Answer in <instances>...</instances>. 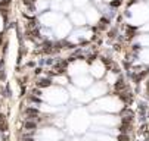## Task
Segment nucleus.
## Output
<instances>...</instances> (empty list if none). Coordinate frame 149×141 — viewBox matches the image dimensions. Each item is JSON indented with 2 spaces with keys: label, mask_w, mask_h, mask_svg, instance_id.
<instances>
[{
  "label": "nucleus",
  "mask_w": 149,
  "mask_h": 141,
  "mask_svg": "<svg viewBox=\"0 0 149 141\" xmlns=\"http://www.w3.org/2000/svg\"><path fill=\"white\" fill-rule=\"evenodd\" d=\"M41 97H43L49 105H56V106L58 105H63L70 98L68 91L63 90V87H58V85L53 87V84L49 88H46V91L43 93Z\"/></svg>",
  "instance_id": "1"
},
{
  "label": "nucleus",
  "mask_w": 149,
  "mask_h": 141,
  "mask_svg": "<svg viewBox=\"0 0 149 141\" xmlns=\"http://www.w3.org/2000/svg\"><path fill=\"white\" fill-rule=\"evenodd\" d=\"M92 38H93L92 28L80 27V28H75L74 31H71V34L67 37V41L71 46H75V44H81V43H87V41H90Z\"/></svg>",
  "instance_id": "2"
},
{
  "label": "nucleus",
  "mask_w": 149,
  "mask_h": 141,
  "mask_svg": "<svg viewBox=\"0 0 149 141\" xmlns=\"http://www.w3.org/2000/svg\"><path fill=\"white\" fill-rule=\"evenodd\" d=\"M89 72V63L84 59H74L68 62V68H67V74L74 78V76H80V75H86Z\"/></svg>",
  "instance_id": "3"
},
{
  "label": "nucleus",
  "mask_w": 149,
  "mask_h": 141,
  "mask_svg": "<svg viewBox=\"0 0 149 141\" xmlns=\"http://www.w3.org/2000/svg\"><path fill=\"white\" fill-rule=\"evenodd\" d=\"M63 19V15L55 10H47L45 13L40 15V21H41V27H46V28H55L61 21Z\"/></svg>",
  "instance_id": "4"
},
{
  "label": "nucleus",
  "mask_w": 149,
  "mask_h": 141,
  "mask_svg": "<svg viewBox=\"0 0 149 141\" xmlns=\"http://www.w3.org/2000/svg\"><path fill=\"white\" fill-rule=\"evenodd\" d=\"M106 65L102 59H95L93 62H90L89 65V72H90V76L92 78H96V79H100L106 75Z\"/></svg>",
  "instance_id": "5"
},
{
  "label": "nucleus",
  "mask_w": 149,
  "mask_h": 141,
  "mask_svg": "<svg viewBox=\"0 0 149 141\" xmlns=\"http://www.w3.org/2000/svg\"><path fill=\"white\" fill-rule=\"evenodd\" d=\"M106 93H108V84L106 83H102V81L93 83L89 87V91L86 93V102H89L92 97H102Z\"/></svg>",
  "instance_id": "6"
},
{
  "label": "nucleus",
  "mask_w": 149,
  "mask_h": 141,
  "mask_svg": "<svg viewBox=\"0 0 149 141\" xmlns=\"http://www.w3.org/2000/svg\"><path fill=\"white\" fill-rule=\"evenodd\" d=\"M71 31H72V24H71V21L70 19H67L65 16H63V19L62 21L53 28V32H55V35L58 37V38H67L70 34H71Z\"/></svg>",
  "instance_id": "7"
},
{
  "label": "nucleus",
  "mask_w": 149,
  "mask_h": 141,
  "mask_svg": "<svg viewBox=\"0 0 149 141\" xmlns=\"http://www.w3.org/2000/svg\"><path fill=\"white\" fill-rule=\"evenodd\" d=\"M83 12H84V15H86L87 24H90V25H97L99 24L102 15H100V12H99V9L96 6H93L90 3V5H87L86 8L83 9Z\"/></svg>",
  "instance_id": "8"
},
{
  "label": "nucleus",
  "mask_w": 149,
  "mask_h": 141,
  "mask_svg": "<svg viewBox=\"0 0 149 141\" xmlns=\"http://www.w3.org/2000/svg\"><path fill=\"white\" fill-rule=\"evenodd\" d=\"M70 21H71L72 25H75V28L86 27V25H87L86 15H84V12L80 10V9H74V10L70 13Z\"/></svg>",
  "instance_id": "9"
},
{
  "label": "nucleus",
  "mask_w": 149,
  "mask_h": 141,
  "mask_svg": "<svg viewBox=\"0 0 149 141\" xmlns=\"http://www.w3.org/2000/svg\"><path fill=\"white\" fill-rule=\"evenodd\" d=\"M62 137V134L55 129V128H45L38 132V140L40 141H58Z\"/></svg>",
  "instance_id": "10"
},
{
  "label": "nucleus",
  "mask_w": 149,
  "mask_h": 141,
  "mask_svg": "<svg viewBox=\"0 0 149 141\" xmlns=\"http://www.w3.org/2000/svg\"><path fill=\"white\" fill-rule=\"evenodd\" d=\"M71 81H72V84L75 85V87H78V88H89L95 81H93V78L90 76V75H80V76H74V78H71Z\"/></svg>",
  "instance_id": "11"
},
{
  "label": "nucleus",
  "mask_w": 149,
  "mask_h": 141,
  "mask_svg": "<svg viewBox=\"0 0 149 141\" xmlns=\"http://www.w3.org/2000/svg\"><path fill=\"white\" fill-rule=\"evenodd\" d=\"M93 120L96 124H99L100 127L102 125L111 127V125H117L118 124V118H115V116H105V115H96V116H93Z\"/></svg>",
  "instance_id": "12"
},
{
  "label": "nucleus",
  "mask_w": 149,
  "mask_h": 141,
  "mask_svg": "<svg viewBox=\"0 0 149 141\" xmlns=\"http://www.w3.org/2000/svg\"><path fill=\"white\" fill-rule=\"evenodd\" d=\"M52 84L58 85V87H67L70 85V78L65 74H59V75H53L52 76Z\"/></svg>",
  "instance_id": "13"
},
{
  "label": "nucleus",
  "mask_w": 149,
  "mask_h": 141,
  "mask_svg": "<svg viewBox=\"0 0 149 141\" xmlns=\"http://www.w3.org/2000/svg\"><path fill=\"white\" fill-rule=\"evenodd\" d=\"M68 94H71V97L75 98V100H83V102H86V93H84L81 88L75 87V85L68 87Z\"/></svg>",
  "instance_id": "14"
},
{
  "label": "nucleus",
  "mask_w": 149,
  "mask_h": 141,
  "mask_svg": "<svg viewBox=\"0 0 149 141\" xmlns=\"http://www.w3.org/2000/svg\"><path fill=\"white\" fill-rule=\"evenodd\" d=\"M72 2V6H75L77 9H84L87 5H90V0H71Z\"/></svg>",
  "instance_id": "15"
},
{
  "label": "nucleus",
  "mask_w": 149,
  "mask_h": 141,
  "mask_svg": "<svg viewBox=\"0 0 149 141\" xmlns=\"http://www.w3.org/2000/svg\"><path fill=\"white\" fill-rule=\"evenodd\" d=\"M63 0H49V3H50V6H53V5H59V3H62Z\"/></svg>",
  "instance_id": "16"
},
{
  "label": "nucleus",
  "mask_w": 149,
  "mask_h": 141,
  "mask_svg": "<svg viewBox=\"0 0 149 141\" xmlns=\"http://www.w3.org/2000/svg\"><path fill=\"white\" fill-rule=\"evenodd\" d=\"M3 24H5V21H3V16H2V13H0V31L3 30Z\"/></svg>",
  "instance_id": "17"
},
{
  "label": "nucleus",
  "mask_w": 149,
  "mask_h": 141,
  "mask_svg": "<svg viewBox=\"0 0 149 141\" xmlns=\"http://www.w3.org/2000/svg\"><path fill=\"white\" fill-rule=\"evenodd\" d=\"M105 3H111V2H114V0H103Z\"/></svg>",
  "instance_id": "18"
},
{
  "label": "nucleus",
  "mask_w": 149,
  "mask_h": 141,
  "mask_svg": "<svg viewBox=\"0 0 149 141\" xmlns=\"http://www.w3.org/2000/svg\"><path fill=\"white\" fill-rule=\"evenodd\" d=\"M67 141H71V140H67Z\"/></svg>",
  "instance_id": "19"
}]
</instances>
